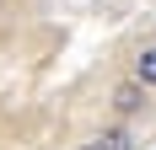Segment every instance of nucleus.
Here are the masks:
<instances>
[{"mask_svg": "<svg viewBox=\"0 0 156 150\" xmlns=\"http://www.w3.org/2000/svg\"><path fill=\"white\" fill-rule=\"evenodd\" d=\"M113 107H119L124 118H129V113H140V107H145V86H140V80H124V86L113 91Z\"/></svg>", "mask_w": 156, "mask_h": 150, "instance_id": "nucleus-1", "label": "nucleus"}, {"mask_svg": "<svg viewBox=\"0 0 156 150\" xmlns=\"http://www.w3.org/2000/svg\"><path fill=\"white\" fill-rule=\"evenodd\" d=\"M97 145H102V150H129V134H124V129H108Z\"/></svg>", "mask_w": 156, "mask_h": 150, "instance_id": "nucleus-3", "label": "nucleus"}, {"mask_svg": "<svg viewBox=\"0 0 156 150\" xmlns=\"http://www.w3.org/2000/svg\"><path fill=\"white\" fill-rule=\"evenodd\" d=\"M81 150H102V145H81Z\"/></svg>", "mask_w": 156, "mask_h": 150, "instance_id": "nucleus-4", "label": "nucleus"}, {"mask_svg": "<svg viewBox=\"0 0 156 150\" xmlns=\"http://www.w3.org/2000/svg\"><path fill=\"white\" fill-rule=\"evenodd\" d=\"M135 80H140L145 91L156 86V48H145V54H140V64H135Z\"/></svg>", "mask_w": 156, "mask_h": 150, "instance_id": "nucleus-2", "label": "nucleus"}]
</instances>
